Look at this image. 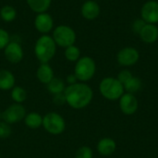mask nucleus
Instances as JSON below:
<instances>
[{
  "instance_id": "obj_33",
  "label": "nucleus",
  "mask_w": 158,
  "mask_h": 158,
  "mask_svg": "<svg viewBox=\"0 0 158 158\" xmlns=\"http://www.w3.org/2000/svg\"></svg>"
},
{
  "instance_id": "obj_29",
  "label": "nucleus",
  "mask_w": 158,
  "mask_h": 158,
  "mask_svg": "<svg viewBox=\"0 0 158 158\" xmlns=\"http://www.w3.org/2000/svg\"><path fill=\"white\" fill-rule=\"evenodd\" d=\"M145 24H146V22L142 18L141 19H137L132 23V31H134V33L140 34V32L142 31V30L143 29Z\"/></svg>"
},
{
  "instance_id": "obj_28",
  "label": "nucleus",
  "mask_w": 158,
  "mask_h": 158,
  "mask_svg": "<svg viewBox=\"0 0 158 158\" xmlns=\"http://www.w3.org/2000/svg\"><path fill=\"white\" fill-rule=\"evenodd\" d=\"M131 77H133V75H132V73H131L129 69H122V70H120L119 73L118 74L117 79H118L122 84H124V83H126Z\"/></svg>"
},
{
  "instance_id": "obj_14",
  "label": "nucleus",
  "mask_w": 158,
  "mask_h": 158,
  "mask_svg": "<svg viewBox=\"0 0 158 158\" xmlns=\"http://www.w3.org/2000/svg\"><path fill=\"white\" fill-rule=\"evenodd\" d=\"M117 149V143L115 140L109 137L101 139L96 145V150L99 155L103 156H109L115 153Z\"/></svg>"
},
{
  "instance_id": "obj_9",
  "label": "nucleus",
  "mask_w": 158,
  "mask_h": 158,
  "mask_svg": "<svg viewBox=\"0 0 158 158\" xmlns=\"http://www.w3.org/2000/svg\"><path fill=\"white\" fill-rule=\"evenodd\" d=\"M118 106L120 111L126 116L134 115L139 108V102L135 94L124 93L118 99Z\"/></svg>"
},
{
  "instance_id": "obj_32",
  "label": "nucleus",
  "mask_w": 158,
  "mask_h": 158,
  "mask_svg": "<svg viewBox=\"0 0 158 158\" xmlns=\"http://www.w3.org/2000/svg\"><path fill=\"white\" fill-rule=\"evenodd\" d=\"M2 120V112H0V121Z\"/></svg>"
},
{
  "instance_id": "obj_16",
  "label": "nucleus",
  "mask_w": 158,
  "mask_h": 158,
  "mask_svg": "<svg viewBox=\"0 0 158 158\" xmlns=\"http://www.w3.org/2000/svg\"><path fill=\"white\" fill-rule=\"evenodd\" d=\"M54 70L49 63H41L36 70V78L37 80L43 83L47 84L54 79Z\"/></svg>"
},
{
  "instance_id": "obj_8",
  "label": "nucleus",
  "mask_w": 158,
  "mask_h": 158,
  "mask_svg": "<svg viewBox=\"0 0 158 158\" xmlns=\"http://www.w3.org/2000/svg\"><path fill=\"white\" fill-rule=\"evenodd\" d=\"M140 59L139 51L132 47L127 46L118 51L117 54V61L122 67H131L134 66Z\"/></svg>"
},
{
  "instance_id": "obj_19",
  "label": "nucleus",
  "mask_w": 158,
  "mask_h": 158,
  "mask_svg": "<svg viewBox=\"0 0 158 158\" xmlns=\"http://www.w3.org/2000/svg\"><path fill=\"white\" fill-rule=\"evenodd\" d=\"M30 9L36 14L47 12L51 6L52 0H26Z\"/></svg>"
},
{
  "instance_id": "obj_26",
  "label": "nucleus",
  "mask_w": 158,
  "mask_h": 158,
  "mask_svg": "<svg viewBox=\"0 0 158 158\" xmlns=\"http://www.w3.org/2000/svg\"><path fill=\"white\" fill-rule=\"evenodd\" d=\"M12 133L11 125L1 120L0 121V139H6Z\"/></svg>"
},
{
  "instance_id": "obj_18",
  "label": "nucleus",
  "mask_w": 158,
  "mask_h": 158,
  "mask_svg": "<svg viewBox=\"0 0 158 158\" xmlns=\"http://www.w3.org/2000/svg\"><path fill=\"white\" fill-rule=\"evenodd\" d=\"M23 121L27 128L31 130H37L43 125V116L38 112H29L26 114Z\"/></svg>"
},
{
  "instance_id": "obj_13",
  "label": "nucleus",
  "mask_w": 158,
  "mask_h": 158,
  "mask_svg": "<svg viewBox=\"0 0 158 158\" xmlns=\"http://www.w3.org/2000/svg\"><path fill=\"white\" fill-rule=\"evenodd\" d=\"M101 13V8L99 4L94 0H87L85 1L81 7V16L88 20L95 19L99 17Z\"/></svg>"
},
{
  "instance_id": "obj_3",
  "label": "nucleus",
  "mask_w": 158,
  "mask_h": 158,
  "mask_svg": "<svg viewBox=\"0 0 158 158\" xmlns=\"http://www.w3.org/2000/svg\"><path fill=\"white\" fill-rule=\"evenodd\" d=\"M99 92L104 98L109 101H116L123 95L125 90L123 84L117 78L106 77L100 81Z\"/></svg>"
},
{
  "instance_id": "obj_1",
  "label": "nucleus",
  "mask_w": 158,
  "mask_h": 158,
  "mask_svg": "<svg viewBox=\"0 0 158 158\" xmlns=\"http://www.w3.org/2000/svg\"><path fill=\"white\" fill-rule=\"evenodd\" d=\"M66 104L71 108L81 110L87 107L93 101L94 91L86 82L78 81L71 85H67L64 91Z\"/></svg>"
},
{
  "instance_id": "obj_22",
  "label": "nucleus",
  "mask_w": 158,
  "mask_h": 158,
  "mask_svg": "<svg viewBox=\"0 0 158 158\" xmlns=\"http://www.w3.org/2000/svg\"><path fill=\"white\" fill-rule=\"evenodd\" d=\"M0 18L5 22H12L17 18V10L10 5H5L0 8Z\"/></svg>"
},
{
  "instance_id": "obj_20",
  "label": "nucleus",
  "mask_w": 158,
  "mask_h": 158,
  "mask_svg": "<svg viewBox=\"0 0 158 158\" xmlns=\"http://www.w3.org/2000/svg\"><path fill=\"white\" fill-rule=\"evenodd\" d=\"M46 88L47 91L53 95L62 94L66 89V82L60 78L54 77V79L46 84Z\"/></svg>"
},
{
  "instance_id": "obj_25",
  "label": "nucleus",
  "mask_w": 158,
  "mask_h": 158,
  "mask_svg": "<svg viewBox=\"0 0 158 158\" xmlns=\"http://www.w3.org/2000/svg\"><path fill=\"white\" fill-rule=\"evenodd\" d=\"M74 158H94L93 149L89 146H81L76 151Z\"/></svg>"
},
{
  "instance_id": "obj_23",
  "label": "nucleus",
  "mask_w": 158,
  "mask_h": 158,
  "mask_svg": "<svg viewBox=\"0 0 158 158\" xmlns=\"http://www.w3.org/2000/svg\"><path fill=\"white\" fill-rule=\"evenodd\" d=\"M10 93V97L14 103L17 104H22L26 101L27 99V92L24 88L21 86H14L11 90Z\"/></svg>"
},
{
  "instance_id": "obj_21",
  "label": "nucleus",
  "mask_w": 158,
  "mask_h": 158,
  "mask_svg": "<svg viewBox=\"0 0 158 158\" xmlns=\"http://www.w3.org/2000/svg\"><path fill=\"white\" fill-rule=\"evenodd\" d=\"M123 86H124V90H125L126 93L135 94L136 93H138L142 89L143 81H142V80L140 78L133 76L126 83H124Z\"/></svg>"
},
{
  "instance_id": "obj_7",
  "label": "nucleus",
  "mask_w": 158,
  "mask_h": 158,
  "mask_svg": "<svg viewBox=\"0 0 158 158\" xmlns=\"http://www.w3.org/2000/svg\"><path fill=\"white\" fill-rule=\"evenodd\" d=\"M26 114L27 111L22 104L13 103L2 112V120L9 125L17 124L24 119Z\"/></svg>"
},
{
  "instance_id": "obj_17",
  "label": "nucleus",
  "mask_w": 158,
  "mask_h": 158,
  "mask_svg": "<svg viewBox=\"0 0 158 158\" xmlns=\"http://www.w3.org/2000/svg\"><path fill=\"white\" fill-rule=\"evenodd\" d=\"M16 83V78L14 74L6 69H0V90L9 91L11 90Z\"/></svg>"
},
{
  "instance_id": "obj_31",
  "label": "nucleus",
  "mask_w": 158,
  "mask_h": 158,
  "mask_svg": "<svg viewBox=\"0 0 158 158\" xmlns=\"http://www.w3.org/2000/svg\"><path fill=\"white\" fill-rule=\"evenodd\" d=\"M78 79L77 77L75 76L74 73H71V74H69L66 78V82L68 83V85H71V84H74L76 82H78Z\"/></svg>"
},
{
  "instance_id": "obj_10",
  "label": "nucleus",
  "mask_w": 158,
  "mask_h": 158,
  "mask_svg": "<svg viewBox=\"0 0 158 158\" xmlns=\"http://www.w3.org/2000/svg\"><path fill=\"white\" fill-rule=\"evenodd\" d=\"M4 56L11 64H19L24 56L22 46L19 43L10 41L4 48Z\"/></svg>"
},
{
  "instance_id": "obj_6",
  "label": "nucleus",
  "mask_w": 158,
  "mask_h": 158,
  "mask_svg": "<svg viewBox=\"0 0 158 158\" xmlns=\"http://www.w3.org/2000/svg\"><path fill=\"white\" fill-rule=\"evenodd\" d=\"M42 127L49 134L59 135L66 130V121L60 114L55 111H51L43 117Z\"/></svg>"
},
{
  "instance_id": "obj_27",
  "label": "nucleus",
  "mask_w": 158,
  "mask_h": 158,
  "mask_svg": "<svg viewBox=\"0 0 158 158\" xmlns=\"http://www.w3.org/2000/svg\"><path fill=\"white\" fill-rule=\"evenodd\" d=\"M10 42V36L7 31L3 28H0V50H4V48Z\"/></svg>"
},
{
  "instance_id": "obj_15",
  "label": "nucleus",
  "mask_w": 158,
  "mask_h": 158,
  "mask_svg": "<svg viewBox=\"0 0 158 158\" xmlns=\"http://www.w3.org/2000/svg\"><path fill=\"white\" fill-rule=\"evenodd\" d=\"M139 35L143 42L146 44H154L158 40V27L156 24L146 23Z\"/></svg>"
},
{
  "instance_id": "obj_2",
  "label": "nucleus",
  "mask_w": 158,
  "mask_h": 158,
  "mask_svg": "<svg viewBox=\"0 0 158 158\" xmlns=\"http://www.w3.org/2000/svg\"><path fill=\"white\" fill-rule=\"evenodd\" d=\"M56 47L51 35L42 34L34 44V56L40 63H49L56 53Z\"/></svg>"
},
{
  "instance_id": "obj_12",
  "label": "nucleus",
  "mask_w": 158,
  "mask_h": 158,
  "mask_svg": "<svg viewBox=\"0 0 158 158\" xmlns=\"http://www.w3.org/2000/svg\"><path fill=\"white\" fill-rule=\"evenodd\" d=\"M141 18L150 24L158 23V2L150 0L145 2L141 8Z\"/></svg>"
},
{
  "instance_id": "obj_24",
  "label": "nucleus",
  "mask_w": 158,
  "mask_h": 158,
  "mask_svg": "<svg viewBox=\"0 0 158 158\" xmlns=\"http://www.w3.org/2000/svg\"><path fill=\"white\" fill-rule=\"evenodd\" d=\"M64 56L68 61L76 63L81 58V50L78 46L73 44V45H70V46H68L65 48Z\"/></svg>"
},
{
  "instance_id": "obj_11",
  "label": "nucleus",
  "mask_w": 158,
  "mask_h": 158,
  "mask_svg": "<svg viewBox=\"0 0 158 158\" xmlns=\"http://www.w3.org/2000/svg\"><path fill=\"white\" fill-rule=\"evenodd\" d=\"M34 28L41 34H48L54 30V19L47 12L39 13L34 18Z\"/></svg>"
},
{
  "instance_id": "obj_30",
  "label": "nucleus",
  "mask_w": 158,
  "mask_h": 158,
  "mask_svg": "<svg viewBox=\"0 0 158 158\" xmlns=\"http://www.w3.org/2000/svg\"><path fill=\"white\" fill-rule=\"evenodd\" d=\"M53 103L56 106H63L64 104H66V98L64 95V93L62 94H55L53 95Z\"/></svg>"
},
{
  "instance_id": "obj_4",
  "label": "nucleus",
  "mask_w": 158,
  "mask_h": 158,
  "mask_svg": "<svg viewBox=\"0 0 158 158\" xmlns=\"http://www.w3.org/2000/svg\"><path fill=\"white\" fill-rule=\"evenodd\" d=\"M96 72V64L91 56H81L74 67V74L81 82L91 81Z\"/></svg>"
},
{
  "instance_id": "obj_5",
  "label": "nucleus",
  "mask_w": 158,
  "mask_h": 158,
  "mask_svg": "<svg viewBox=\"0 0 158 158\" xmlns=\"http://www.w3.org/2000/svg\"><path fill=\"white\" fill-rule=\"evenodd\" d=\"M52 38L56 44L59 47L66 48L73 45L77 40V34L75 31L68 25H58L52 31Z\"/></svg>"
}]
</instances>
